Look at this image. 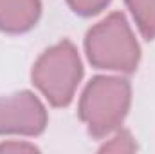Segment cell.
Returning a JSON list of instances; mask_svg holds the SVG:
<instances>
[{"label": "cell", "instance_id": "obj_1", "mask_svg": "<svg viewBox=\"0 0 155 154\" xmlns=\"http://www.w3.org/2000/svg\"><path fill=\"white\" fill-rule=\"evenodd\" d=\"M88 62L97 69L132 73L141 60V49L123 13H112L90 27L85 37Z\"/></svg>", "mask_w": 155, "mask_h": 154}, {"label": "cell", "instance_id": "obj_2", "mask_svg": "<svg viewBox=\"0 0 155 154\" xmlns=\"http://www.w3.org/2000/svg\"><path fill=\"white\" fill-rule=\"evenodd\" d=\"M130 102L132 87L128 80L96 76L87 83L79 98V118L87 123L92 136L103 138L123 123Z\"/></svg>", "mask_w": 155, "mask_h": 154}, {"label": "cell", "instance_id": "obj_3", "mask_svg": "<svg viewBox=\"0 0 155 154\" xmlns=\"http://www.w3.org/2000/svg\"><path fill=\"white\" fill-rule=\"evenodd\" d=\"M83 76L81 60L72 42L63 40L41 53L33 65L31 80L54 107H67Z\"/></svg>", "mask_w": 155, "mask_h": 154}, {"label": "cell", "instance_id": "obj_4", "mask_svg": "<svg viewBox=\"0 0 155 154\" xmlns=\"http://www.w3.org/2000/svg\"><path fill=\"white\" fill-rule=\"evenodd\" d=\"M47 127V111L31 91L0 96V134L38 136Z\"/></svg>", "mask_w": 155, "mask_h": 154}, {"label": "cell", "instance_id": "obj_5", "mask_svg": "<svg viewBox=\"0 0 155 154\" xmlns=\"http://www.w3.org/2000/svg\"><path fill=\"white\" fill-rule=\"evenodd\" d=\"M41 15L40 0H0V29L25 33L36 26Z\"/></svg>", "mask_w": 155, "mask_h": 154}, {"label": "cell", "instance_id": "obj_6", "mask_svg": "<svg viewBox=\"0 0 155 154\" xmlns=\"http://www.w3.org/2000/svg\"><path fill=\"white\" fill-rule=\"evenodd\" d=\"M141 35L146 40L155 38V0H124Z\"/></svg>", "mask_w": 155, "mask_h": 154}, {"label": "cell", "instance_id": "obj_7", "mask_svg": "<svg viewBox=\"0 0 155 154\" xmlns=\"http://www.w3.org/2000/svg\"><path fill=\"white\" fill-rule=\"evenodd\" d=\"M134 151H137V145L128 131H119L110 142H107L99 149V152H134Z\"/></svg>", "mask_w": 155, "mask_h": 154}, {"label": "cell", "instance_id": "obj_8", "mask_svg": "<svg viewBox=\"0 0 155 154\" xmlns=\"http://www.w3.org/2000/svg\"><path fill=\"white\" fill-rule=\"evenodd\" d=\"M67 4L78 15L92 16V15H97L99 11H103L110 4V0H67Z\"/></svg>", "mask_w": 155, "mask_h": 154}, {"label": "cell", "instance_id": "obj_9", "mask_svg": "<svg viewBox=\"0 0 155 154\" xmlns=\"http://www.w3.org/2000/svg\"><path fill=\"white\" fill-rule=\"evenodd\" d=\"M35 151H38L35 145L24 142H5L0 145V152H35Z\"/></svg>", "mask_w": 155, "mask_h": 154}]
</instances>
